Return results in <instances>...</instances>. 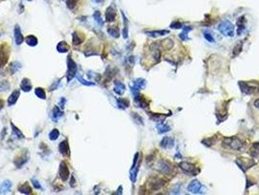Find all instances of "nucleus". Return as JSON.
Segmentation results:
<instances>
[{
  "mask_svg": "<svg viewBox=\"0 0 259 195\" xmlns=\"http://www.w3.org/2000/svg\"><path fill=\"white\" fill-rule=\"evenodd\" d=\"M218 30L225 36L233 37L235 34V27L230 21H223L219 23Z\"/></svg>",
  "mask_w": 259,
  "mask_h": 195,
  "instance_id": "obj_1",
  "label": "nucleus"
},
{
  "mask_svg": "<svg viewBox=\"0 0 259 195\" xmlns=\"http://www.w3.org/2000/svg\"><path fill=\"white\" fill-rule=\"evenodd\" d=\"M77 65L76 62L72 60V58L70 56H68L67 58V72H66V78L67 81L70 82L73 78L77 74Z\"/></svg>",
  "mask_w": 259,
  "mask_h": 195,
  "instance_id": "obj_2",
  "label": "nucleus"
},
{
  "mask_svg": "<svg viewBox=\"0 0 259 195\" xmlns=\"http://www.w3.org/2000/svg\"><path fill=\"white\" fill-rule=\"evenodd\" d=\"M157 170L160 172V173H162L164 175H171L173 171V166L172 164L165 159L160 160L157 164Z\"/></svg>",
  "mask_w": 259,
  "mask_h": 195,
  "instance_id": "obj_3",
  "label": "nucleus"
},
{
  "mask_svg": "<svg viewBox=\"0 0 259 195\" xmlns=\"http://www.w3.org/2000/svg\"><path fill=\"white\" fill-rule=\"evenodd\" d=\"M222 144L224 147H229L232 148V149H236L238 150L242 147L243 144L241 140L236 138V137H232V138H225L222 142Z\"/></svg>",
  "mask_w": 259,
  "mask_h": 195,
  "instance_id": "obj_4",
  "label": "nucleus"
},
{
  "mask_svg": "<svg viewBox=\"0 0 259 195\" xmlns=\"http://www.w3.org/2000/svg\"><path fill=\"white\" fill-rule=\"evenodd\" d=\"M178 166L180 167V169L185 172L186 174H189V175H192V176H196L198 173H199V171L197 170L196 166L194 165V164L192 163H189V162H186V161H182L178 164Z\"/></svg>",
  "mask_w": 259,
  "mask_h": 195,
  "instance_id": "obj_5",
  "label": "nucleus"
},
{
  "mask_svg": "<svg viewBox=\"0 0 259 195\" xmlns=\"http://www.w3.org/2000/svg\"><path fill=\"white\" fill-rule=\"evenodd\" d=\"M236 164L239 166V168L241 170H243V172H246L248 169H250L252 166H254L255 162L253 160L247 159V158H238L237 160H236Z\"/></svg>",
  "mask_w": 259,
  "mask_h": 195,
  "instance_id": "obj_6",
  "label": "nucleus"
},
{
  "mask_svg": "<svg viewBox=\"0 0 259 195\" xmlns=\"http://www.w3.org/2000/svg\"><path fill=\"white\" fill-rule=\"evenodd\" d=\"M146 86V81L142 79V78H138V79H135L134 81V84L131 85V91L133 92L134 95L135 94H138L139 92V90L145 88Z\"/></svg>",
  "mask_w": 259,
  "mask_h": 195,
  "instance_id": "obj_7",
  "label": "nucleus"
},
{
  "mask_svg": "<svg viewBox=\"0 0 259 195\" xmlns=\"http://www.w3.org/2000/svg\"><path fill=\"white\" fill-rule=\"evenodd\" d=\"M59 178H62L64 182L67 181L68 178H69V170H68V167L64 161H62L59 164Z\"/></svg>",
  "mask_w": 259,
  "mask_h": 195,
  "instance_id": "obj_8",
  "label": "nucleus"
},
{
  "mask_svg": "<svg viewBox=\"0 0 259 195\" xmlns=\"http://www.w3.org/2000/svg\"><path fill=\"white\" fill-rule=\"evenodd\" d=\"M202 188H203V186H202L201 183L199 181H197V179H194V181H192L191 183H189V185H188V191L193 193V194L200 193Z\"/></svg>",
  "mask_w": 259,
  "mask_h": 195,
  "instance_id": "obj_9",
  "label": "nucleus"
},
{
  "mask_svg": "<svg viewBox=\"0 0 259 195\" xmlns=\"http://www.w3.org/2000/svg\"><path fill=\"white\" fill-rule=\"evenodd\" d=\"M59 150L64 156H69L70 155V148H69V144H68L67 139H64V140H63V142L59 143Z\"/></svg>",
  "mask_w": 259,
  "mask_h": 195,
  "instance_id": "obj_10",
  "label": "nucleus"
},
{
  "mask_svg": "<svg viewBox=\"0 0 259 195\" xmlns=\"http://www.w3.org/2000/svg\"><path fill=\"white\" fill-rule=\"evenodd\" d=\"M115 18H116V10H115V8H114L113 6H109L107 9H106V12H105L106 22H114V21H115Z\"/></svg>",
  "mask_w": 259,
  "mask_h": 195,
  "instance_id": "obj_11",
  "label": "nucleus"
},
{
  "mask_svg": "<svg viewBox=\"0 0 259 195\" xmlns=\"http://www.w3.org/2000/svg\"><path fill=\"white\" fill-rule=\"evenodd\" d=\"M14 37H15V41H16L17 45H21L24 41V36H22V33L21 31V27L19 25L15 26L14 28Z\"/></svg>",
  "mask_w": 259,
  "mask_h": 195,
  "instance_id": "obj_12",
  "label": "nucleus"
},
{
  "mask_svg": "<svg viewBox=\"0 0 259 195\" xmlns=\"http://www.w3.org/2000/svg\"><path fill=\"white\" fill-rule=\"evenodd\" d=\"M134 104L136 105V106L141 108H145L148 106V101L144 99V97L139 95V93L134 95Z\"/></svg>",
  "mask_w": 259,
  "mask_h": 195,
  "instance_id": "obj_13",
  "label": "nucleus"
},
{
  "mask_svg": "<svg viewBox=\"0 0 259 195\" xmlns=\"http://www.w3.org/2000/svg\"><path fill=\"white\" fill-rule=\"evenodd\" d=\"M165 183H166L165 179H163V178H155L154 181L151 182L150 187H151L152 190H158V189L161 188V187H163L165 185Z\"/></svg>",
  "mask_w": 259,
  "mask_h": 195,
  "instance_id": "obj_14",
  "label": "nucleus"
},
{
  "mask_svg": "<svg viewBox=\"0 0 259 195\" xmlns=\"http://www.w3.org/2000/svg\"><path fill=\"white\" fill-rule=\"evenodd\" d=\"M174 144V139L171 137H165L161 143H160V145L163 148H172Z\"/></svg>",
  "mask_w": 259,
  "mask_h": 195,
  "instance_id": "obj_15",
  "label": "nucleus"
},
{
  "mask_svg": "<svg viewBox=\"0 0 259 195\" xmlns=\"http://www.w3.org/2000/svg\"><path fill=\"white\" fill-rule=\"evenodd\" d=\"M12 187V183L10 181H4L0 184V194H6L10 192Z\"/></svg>",
  "mask_w": 259,
  "mask_h": 195,
  "instance_id": "obj_16",
  "label": "nucleus"
},
{
  "mask_svg": "<svg viewBox=\"0 0 259 195\" xmlns=\"http://www.w3.org/2000/svg\"><path fill=\"white\" fill-rule=\"evenodd\" d=\"M20 94H21V92H20V90H15L11 95H10V97H9V99H8V105H14L15 104L17 103V100H18V99L20 98Z\"/></svg>",
  "mask_w": 259,
  "mask_h": 195,
  "instance_id": "obj_17",
  "label": "nucleus"
},
{
  "mask_svg": "<svg viewBox=\"0 0 259 195\" xmlns=\"http://www.w3.org/2000/svg\"><path fill=\"white\" fill-rule=\"evenodd\" d=\"M125 91H126L125 85L120 81H115V83H114V92L121 96L125 93Z\"/></svg>",
  "mask_w": 259,
  "mask_h": 195,
  "instance_id": "obj_18",
  "label": "nucleus"
},
{
  "mask_svg": "<svg viewBox=\"0 0 259 195\" xmlns=\"http://www.w3.org/2000/svg\"><path fill=\"white\" fill-rule=\"evenodd\" d=\"M31 88H32V85H31L30 80L27 79V78H24L21 83V89L24 92H29L31 90Z\"/></svg>",
  "mask_w": 259,
  "mask_h": 195,
  "instance_id": "obj_19",
  "label": "nucleus"
},
{
  "mask_svg": "<svg viewBox=\"0 0 259 195\" xmlns=\"http://www.w3.org/2000/svg\"><path fill=\"white\" fill-rule=\"evenodd\" d=\"M84 41V36H82V34H80L78 31H75L72 34V43L73 45H80L81 43H83Z\"/></svg>",
  "mask_w": 259,
  "mask_h": 195,
  "instance_id": "obj_20",
  "label": "nucleus"
},
{
  "mask_svg": "<svg viewBox=\"0 0 259 195\" xmlns=\"http://www.w3.org/2000/svg\"><path fill=\"white\" fill-rule=\"evenodd\" d=\"M63 111L60 110V109L59 108V106H54L53 107V111H52V119L54 120L55 122H57L60 117L63 116Z\"/></svg>",
  "mask_w": 259,
  "mask_h": 195,
  "instance_id": "obj_21",
  "label": "nucleus"
},
{
  "mask_svg": "<svg viewBox=\"0 0 259 195\" xmlns=\"http://www.w3.org/2000/svg\"><path fill=\"white\" fill-rule=\"evenodd\" d=\"M169 33L167 30H153V31H146V34H148V36L150 37H159V36H163Z\"/></svg>",
  "mask_w": 259,
  "mask_h": 195,
  "instance_id": "obj_22",
  "label": "nucleus"
},
{
  "mask_svg": "<svg viewBox=\"0 0 259 195\" xmlns=\"http://www.w3.org/2000/svg\"><path fill=\"white\" fill-rule=\"evenodd\" d=\"M18 190L21 192V193H22V194H30L31 193V187H30V185L28 184V183H22V184H21L19 187H18Z\"/></svg>",
  "mask_w": 259,
  "mask_h": 195,
  "instance_id": "obj_23",
  "label": "nucleus"
},
{
  "mask_svg": "<svg viewBox=\"0 0 259 195\" xmlns=\"http://www.w3.org/2000/svg\"><path fill=\"white\" fill-rule=\"evenodd\" d=\"M57 50H58V52H59V53H66V52L69 51V46L67 45L66 42L62 41V42H59V43L58 44Z\"/></svg>",
  "mask_w": 259,
  "mask_h": 195,
  "instance_id": "obj_24",
  "label": "nucleus"
},
{
  "mask_svg": "<svg viewBox=\"0 0 259 195\" xmlns=\"http://www.w3.org/2000/svg\"><path fill=\"white\" fill-rule=\"evenodd\" d=\"M117 105H118V107L121 108V109H126L130 106V101L126 99H117Z\"/></svg>",
  "mask_w": 259,
  "mask_h": 195,
  "instance_id": "obj_25",
  "label": "nucleus"
},
{
  "mask_svg": "<svg viewBox=\"0 0 259 195\" xmlns=\"http://www.w3.org/2000/svg\"><path fill=\"white\" fill-rule=\"evenodd\" d=\"M170 130H171V127L169 126V125L164 124V123H160V124H158V126H157V131H158L159 134H164V133L169 132Z\"/></svg>",
  "mask_w": 259,
  "mask_h": 195,
  "instance_id": "obj_26",
  "label": "nucleus"
},
{
  "mask_svg": "<svg viewBox=\"0 0 259 195\" xmlns=\"http://www.w3.org/2000/svg\"><path fill=\"white\" fill-rule=\"evenodd\" d=\"M240 87H241L242 91L245 94H251V93H253V88L250 87V86L247 85L246 82H240Z\"/></svg>",
  "mask_w": 259,
  "mask_h": 195,
  "instance_id": "obj_27",
  "label": "nucleus"
},
{
  "mask_svg": "<svg viewBox=\"0 0 259 195\" xmlns=\"http://www.w3.org/2000/svg\"><path fill=\"white\" fill-rule=\"evenodd\" d=\"M26 42L28 46H31V47H34L38 44V39L34 36V35H28L26 38Z\"/></svg>",
  "mask_w": 259,
  "mask_h": 195,
  "instance_id": "obj_28",
  "label": "nucleus"
},
{
  "mask_svg": "<svg viewBox=\"0 0 259 195\" xmlns=\"http://www.w3.org/2000/svg\"><path fill=\"white\" fill-rule=\"evenodd\" d=\"M21 68V65L19 61H13L10 65V72L12 74H15L16 72H18Z\"/></svg>",
  "mask_w": 259,
  "mask_h": 195,
  "instance_id": "obj_29",
  "label": "nucleus"
},
{
  "mask_svg": "<svg viewBox=\"0 0 259 195\" xmlns=\"http://www.w3.org/2000/svg\"><path fill=\"white\" fill-rule=\"evenodd\" d=\"M1 49L2 47H0V67L4 66L7 62V61H8V56H7L5 50H1Z\"/></svg>",
  "mask_w": 259,
  "mask_h": 195,
  "instance_id": "obj_30",
  "label": "nucleus"
},
{
  "mask_svg": "<svg viewBox=\"0 0 259 195\" xmlns=\"http://www.w3.org/2000/svg\"><path fill=\"white\" fill-rule=\"evenodd\" d=\"M27 161H28V156L26 155V157H25V156H22V155H21L19 159H16V160H15V164H16V166H17L18 168H21V166H24Z\"/></svg>",
  "mask_w": 259,
  "mask_h": 195,
  "instance_id": "obj_31",
  "label": "nucleus"
},
{
  "mask_svg": "<svg viewBox=\"0 0 259 195\" xmlns=\"http://www.w3.org/2000/svg\"><path fill=\"white\" fill-rule=\"evenodd\" d=\"M11 127H12V131H13V133H14L15 137H17V138H18V139H25L24 134H22V133L20 131V129H18V128H17L16 126H15V125H14L13 123H11Z\"/></svg>",
  "mask_w": 259,
  "mask_h": 195,
  "instance_id": "obj_32",
  "label": "nucleus"
},
{
  "mask_svg": "<svg viewBox=\"0 0 259 195\" xmlns=\"http://www.w3.org/2000/svg\"><path fill=\"white\" fill-rule=\"evenodd\" d=\"M237 27H238V31H237V32L240 35L243 31V29H245V17H242V18L239 19V21L237 22Z\"/></svg>",
  "mask_w": 259,
  "mask_h": 195,
  "instance_id": "obj_33",
  "label": "nucleus"
},
{
  "mask_svg": "<svg viewBox=\"0 0 259 195\" xmlns=\"http://www.w3.org/2000/svg\"><path fill=\"white\" fill-rule=\"evenodd\" d=\"M107 32L114 38H118L120 33H119V29L115 27H110L107 28Z\"/></svg>",
  "mask_w": 259,
  "mask_h": 195,
  "instance_id": "obj_34",
  "label": "nucleus"
},
{
  "mask_svg": "<svg viewBox=\"0 0 259 195\" xmlns=\"http://www.w3.org/2000/svg\"><path fill=\"white\" fill-rule=\"evenodd\" d=\"M93 17H94L95 21L97 22V23L98 26H101V27L103 26V21H102V19H101V12H100V11H96V12L94 13V15H93Z\"/></svg>",
  "mask_w": 259,
  "mask_h": 195,
  "instance_id": "obj_35",
  "label": "nucleus"
},
{
  "mask_svg": "<svg viewBox=\"0 0 259 195\" xmlns=\"http://www.w3.org/2000/svg\"><path fill=\"white\" fill-rule=\"evenodd\" d=\"M35 95H36L38 98H39V99H41V100H45V99H46V93H45L44 89L41 88V87H37V88L35 89Z\"/></svg>",
  "mask_w": 259,
  "mask_h": 195,
  "instance_id": "obj_36",
  "label": "nucleus"
},
{
  "mask_svg": "<svg viewBox=\"0 0 259 195\" xmlns=\"http://www.w3.org/2000/svg\"><path fill=\"white\" fill-rule=\"evenodd\" d=\"M122 17H123V22H124V29H123V37L126 39L128 38V20L126 18V16L124 12H122Z\"/></svg>",
  "mask_w": 259,
  "mask_h": 195,
  "instance_id": "obj_37",
  "label": "nucleus"
},
{
  "mask_svg": "<svg viewBox=\"0 0 259 195\" xmlns=\"http://www.w3.org/2000/svg\"><path fill=\"white\" fill-rule=\"evenodd\" d=\"M250 154L252 156H254V157L257 155H259V143H255V144H253L252 145H251Z\"/></svg>",
  "mask_w": 259,
  "mask_h": 195,
  "instance_id": "obj_38",
  "label": "nucleus"
},
{
  "mask_svg": "<svg viewBox=\"0 0 259 195\" xmlns=\"http://www.w3.org/2000/svg\"><path fill=\"white\" fill-rule=\"evenodd\" d=\"M76 77H77L78 81H79L81 84L85 85V86H95V85H96L95 82H91V81H87V80H85V79H83L82 76H81L80 74H76Z\"/></svg>",
  "mask_w": 259,
  "mask_h": 195,
  "instance_id": "obj_39",
  "label": "nucleus"
},
{
  "mask_svg": "<svg viewBox=\"0 0 259 195\" xmlns=\"http://www.w3.org/2000/svg\"><path fill=\"white\" fill-rule=\"evenodd\" d=\"M59 132L58 129L52 130V131L50 132V134H49V139H50L51 140H56V139H59Z\"/></svg>",
  "mask_w": 259,
  "mask_h": 195,
  "instance_id": "obj_40",
  "label": "nucleus"
},
{
  "mask_svg": "<svg viewBox=\"0 0 259 195\" xmlns=\"http://www.w3.org/2000/svg\"><path fill=\"white\" fill-rule=\"evenodd\" d=\"M10 83L8 81H2L1 83H0V92H6V91H9L10 89Z\"/></svg>",
  "mask_w": 259,
  "mask_h": 195,
  "instance_id": "obj_41",
  "label": "nucleus"
},
{
  "mask_svg": "<svg viewBox=\"0 0 259 195\" xmlns=\"http://www.w3.org/2000/svg\"><path fill=\"white\" fill-rule=\"evenodd\" d=\"M204 37H205V39H207L209 42L214 43V38H213V35L210 32V31H205V32H204Z\"/></svg>",
  "mask_w": 259,
  "mask_h": 195,
  "instance_id": "obj_42",
  "label": "nucleus"
},
{
  "mask_svg": "<svg viewBox=\"0 0 259 195\" xmlns=\"http://www.w3.org/2000/svg\"><path fill=\"white\" fill-rule=\"evenodd\" d=\"M242 49H243V43H242V42H239V44L234 48V52H233L234 56H238V55L241 53Z\"/></svg>",
  "mask_w": 259,
  "mask_h": 195,
  "instance_id": "obj_43",
  "label": "nucleus"
},
{
  "mask_svg": "<svg viewBox=\"0 0 259 195\" xmlns=\"http://www.w3.org/2000/svg\"><path fill=\"white\" fill-rule=\"evenodd\" d=\"M77 4V0H66V6L68 9L72 10L73 8Z\"/></svg>",
  "mask_w": 259,
  "mask_h": 195,
  "instance_id": "obj_44",
  "label": "nucleus"
},
{
  "mask_svg": "<svg viewBox=\"0 0 259 195\" xmlns=\"http://www.w3.org/2000/svg\"><path fill=\"white\" fill-rule=\"evenodd\" d=\"M132 116H133V118L134 119V121L136 123H139V124H143V119L141 118V117L138 114V113H134L133 112L132 113Z\"/></svg>",
  "mask_w": 259,
  "mask_h": 195,
  "instance_id": "obj_45",
  "label": "nucleus"
},
{
  "mask_svg": "<svg viewBox=\"0 0 259 195\" xmlns=\"http://www.w3.org/2000/svg\"><path fill=\"white\" fill-rule=\"evenodd\" d=\"M31 183H32L33 186L35 187L36 189H42V186H41L40 183L38 182V181H37V179H36L35 178H31Z\"/></svg>",
  "mask_w": 259,
  "mask_h": 195,
  "instance_id": "obj_46",
  "label": "nucleus"
},
{
  "mask_svg": "<svg viewBox=\"0 0 259 195\" xmlns=\"http://www.w3.org/2000/svg\"><path fill=\"white\" fill-rule=\"evenodd\" d=\"M172 28H182V23L179 22H173L171 25Z\"/></svg>",
  "mask_w": 259,
  "mask_h": 195,
  "instance_id": "obj_47",
  "label": "nucleus"
},
{
  "mask_svg": "<svg viewBox=\"0 0 259 195\" xmlns=\"http://www.w3.org/2000/svg\"><path fill=\"white\" fill-rule=\"evenodd\" d=\"M65 101H66V100H65L64 98H62V100H59V105H60V106H62L63 108H64V106Z\"/></svg>",
  "mask_w": 259,
  "mask_h": 195,
  "instance_id": "obj_48",
  "label": "nucleus"
},
{
  "mask_svg": "<svg viewBox=\"0 0 259 195\" xmlns=\"http://www.w3.org/2000/svg\"><path fill=\"white\" fill-rule=\"evenodd\" d=\"M70 185L73 187L75 185V179H74V176H71V182H70Z\"/></svg>",
  "mask_w": 259,
  "mask_h": 195,
  "instance_id": "obj_49",
  "label": "nucleus"
},
{
  "mask_svg": "<svg viewBox=\"0 0 259 195\" xmlns=\"http://www.w3.org/2000/svg\"><path fill=\"white\" fill-rule=\"evenodd\" d=\"M254 106L257 107V108H259V99H257V100H254Z\"/></svg>",
  "mask_w": 259,
  "mask_h": 195,
  "instance_id": "obj_50",
  "label": "nucleus"
},
{
  "mask_svg": "<svg viewBox=\"0 0 259 195\" xmlns=\"http://www.w3.org/2000/svg\"><path fill=\"white\" fill-rule=\"evenodd\" d=\"M3 106H4V104H3V101L0 100V110H1V109L3 108Z\"/></svg>",
  "mask_w": 259,
  "mask_h": 195,
  "instance_id": "obj_51",
  "label": "nucleus"
},
{
  "mask_svg": "<svg viewBox=\"0 0 259 195\" xmlns=\"http://www.w3.org/2000/svg\"><path fill=\"white\" fill-rule=\"evenodd\" d=\"M121 190H122V186H120V187H119V189H118V192H117V193H118V194H121V193H122V191H121Z\"/></svg>",
  "mask_w": 259,
  "mask_h": 195,
  "instance_id": "obj_52",
  "label": "nucleus"
},
{
  "mask_svg": "<svg viewBox=\"0 0 259 195\" xmlns=\"http://www.w3.org/2000/svg\"><path fill=\"white\" fill-rule=\"evenodd\" d=\"M103 1H104V0H96L97 3H102Z\"/></svg>",
  "mask_w": 259,
  "mask_h": 195,
  "instance_id": "obj_53",
  "label": "nucleus"
},
{
  "mask_svg": "<svg viewBox=\"0 0 259 195\" xmlns=\"http://www.w3.org/2000/svg\"><path fill=\"white\" fill-rule=\"evenodd\" d=\"M59 1H63V0H59Z\"/></svg>",
  "mask_w": 259,
  "mask_h": 195,
  "instance_id": "obj_54",
  "label": "nucleus"
},
{
  "mask_svg": "<svg viewBox=\"0 0 259 195\" xmlns=\"http://www.w3.org/2000/svg\"><path fill=\"white\" fill-rule=\"evenodd\" d=\"M258 92H259V88H258Z\"/></svg>",
  "mask_w": 259,
  "mask_h": 195,
  "instance_id": "obj_55",
  "label": "nucleus"
}]
</instances>
